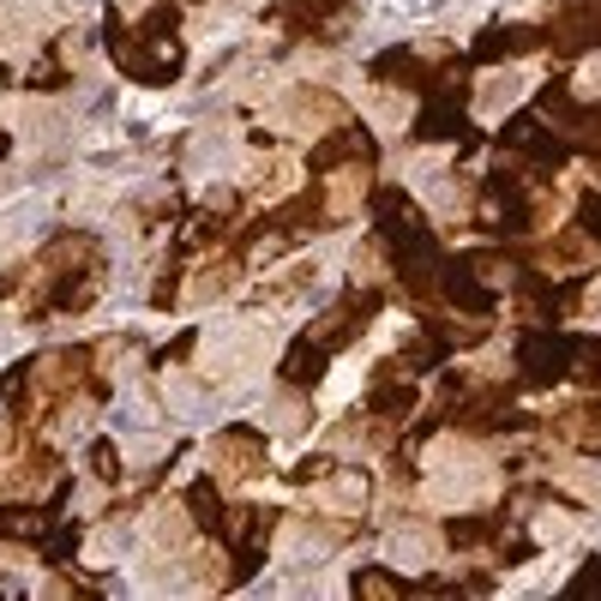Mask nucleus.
I'll list each match as a JSON object with an SVG mask.
<instances>
[{
	"mask_svg": "<svg viewBox=\"0 0 601 601\" xmlns=\"http://www.w3.org/2000/svg\"><path fill=\"white\" fill-rule=\"evenodd\" d=\"M211 458H217V475H223V488H241V481L259 475V458H253L247 445H234V439H223Z\"/></svg>",
	"mask_w": 601,
	"mask_h": 601,
	"instance_id": "f257e3e1",
	"label": "nucleus"
},
{
	"mask_svg": "<svg viewBox=\"0 0 601 601\" xmlns=\"http://www.w3.org/2000/svg\"><path fill=\"white\" fill-rule=\"evenodd\" d=\"M368 109H373V121L385 127V133H398V127L409 121V97L403 91H379V97H368Z\"/></svg>",
	"mask_w": 601,
	"mask_h": 601,
	"instance_id": "f03ea898",
	"label": "nucleus"
},
{
	"mask_svg": "<svg viewBox=\"0 0 601 601\" xmlns=\"http://www.w3.org/2000/svg\"><path fill=\"white\" fill-rule=\"evenodd\" d=\"M361 193H368V174H361V169H337L331 174V211H349Z\"/></svg>",
	"mask_w": 601,
	"mask_h": 601,
	"instance_id": "7ed1b4c3",
	"label": "nucleus"
},
{
	"mask_svg": "<svg viewBox=\"0 0 601 601\" xmlns=\"http://www.w3.org/2000/svg\"><path fill=\"white\" fill-rule=\"evenodd\" d=\"M583 91H601V61H595V67H583Z\"/></svg>",
	"mask_w": 601,
	"mask_h": 601,
	"instance_id": "20e7f679",
	"label": "nucleus"
}]
</instances>
